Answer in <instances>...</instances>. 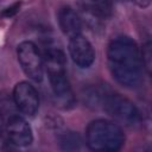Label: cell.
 Masks as SVG:
<instances>
[{"label":"cell","mask_w":152,"mask_h":152,"mask_svg":"<svg viewBox=\"0 0 152 152\" xmlns=\"http://www.w3.org/2000/svg\"><path fill=\"white\" fill-rule=\"evenodd\" d=\"M14 114H19V109L14 103L13 96L11 97L7 93L1 91L0 93V115L2 120L5 121L6 119H8Z\"/></svg>","instance_id":"cell-11"},{"label":"cell","mask_w":152,"mask_h":152,"mask_svg":"<svg viewBox=\"0 0 152 152\" xmlns=\"http://www.w3.org/2000/svg\"><path fill=\"white\" fill-rule=\"evenodd\" d=\"M44 68L49 77L52 94L59 104H63L64 108L74 106L75 99L74 94L66 77V61L65 55L62 49L56 46H46L43 58Z\"/></svg>","instance_id":"cell-2"},{"label":"cell","mask_w":152,"mask_h":152,"mask_svg":"<svg viewBox=\"0 0 152 152\" xmlns=\"http://www.w3.org/2000/svg\"><path fill=\"white\" fill-rule=\"evenodd\" d=\"M12 96L20 113H23L26 116L36 115L39 108V96L38 91L31 83L26 81L17 83L13 88Z\"/></svg>","instance_id":"cell-6"},{"label":"cell","mask_w":152,"mask_h":152,"mask_svg":"<svg viewBox=\"0 0 152 152\" xmlns=\"http://www.w3.org/2000/svg\"><path fill=\"white\" fill-rule=\"evenodd\" d=\"M141 58H142L144 65L147 68V71L150 72V70H151V44H150V42L145 45L144 51L141 53Z\"/></svg>","instance_id":"cell-12"},{"label":"cell","mask_w":152,"mask_h":152,"mask_svg":"<svg viewBox=\"0 0 152 152\" xmlns=\"http://www.w3.org/2000/svg\"><path fill=\"white\" fill-rule=\"evenodd\" d=\"M107 63L113 78L119 84L125 88H135L140 84L144 63L139 46L131 37L120 36L110 40Z\"/></svg>","instance_id":"cell-1"},{"label":"cell","mask_w":152,"mask_h":152,"mask_svg":"<svg viewBox=\"0 0 152 152\" xmlns=\"http://www.w3.org/2000/svg\"><path fill=\"white\" fill-rule=\"evenodd\" d=\"M59 145L63 150L76 151V150L81 148L82 139H81L80 134H77L76 132L66 131V132H63L59 135Z\"/></svg>","instance_id":"cell-10"},{"label":"cell","mask_w":152,"mask_h":152,"mask_svg":"<svg viewBox=\"0 0 152 152\" xmlns=\"http://www.w3.org/2000/svg\"><path fill=\"white\" fill-rule=\"evenodd\" d=\"M58 25L61 31L63 32V34H65L69 38L76 37L78 34H81L82 32V23H81V18L78 17L77 12L69 7H62L58 11Z\"/></svg>","instance_id":"cell-9"},{"label":"cell","mask_w":152,"mask_h":152,"mask_svg":"<svg viewBox=\"0 0 152 152\" xmlns=\"http://www.w3.org/2000/svg\"><path fill=\"white\" fill-rule=\"evenodd\" d=\"M86 140L90 150L96 152H114L122 147L125 134L122 128L107 119H96L88 124Z\"/></svg>","instance_id":"cell-3"},{"label":"cell","mask_w":152,"mask_h":152,"mask_svg":"<svg viewBox=\"0 0 152 152\" xmlns=\"http://www.w3.org/2000/svg\"><path fill=\"white\" fill-rule=\"evenodd\" d=\"M134 2L139 6V7H142V8H146L151 5V0H134Z\"/></svg>","instance_id":"cell-14"},{"label":"cell","mask_w":152,"mask_h":152,"mask_svg":"<svg viewBox=\"0 0 152 152\" xmlns=\"http://www.w3.org/2000/svg\"><path fill=\"white\" fill-rule=\"evenodd\" d=\"M17 56L25 75L34 82H40L44 76V63L37 45L31 40L21 42L17 48Z\"/></svg>","instance_id":"cell-5"},{"label":"cell","mask_w":152,"mask_h":152,"mask_svg":"<svg viewBox=\"0 0 152 152\" xmlns=\"http://www.w3.org/2000/svg\"><path fill=\"white\" fill-rule=\"evenodd\" d=\"M68 49L72 62L82 69L89 68L95 61V50L91 43L82 34L70 38Z\"/></svg>","instance_id":"cell-8"},{"label":"cell","mask_w":152,"mask_h":152,"mask_svg":"<svg viewBox=\"0 0 152 152\" xmlns=\"http://www.w3.org/2000/svg\"><path fill=\"white\" fill-rule=\"evenodd\" d=\"M19 8H20V2H15L8 7H6L2 12H1V15L5 17V18H11L13 15H15L18 12H19Z\"/></svg>","instance_id":"cell-13"},{"label":"cell","mask_w":152,"mask_h":152,"mask_svg":"<svg viewBox=\"0 0 152 152\" xmlns=\"http://www.w3.org/2000/svg\"><path fill=\"white\" fill-rule=\"evenodd\" d=\"M4 120H2V118H1V115H0V135H1V133H2V128H4Z\"/></svg>","instance_id":"cell-15"},{"label":"cell","mask_w":152,"mask_h":152,"mask_svg":"<svg viewBox=\"0 0 152 152\" xmlns=\"http://www.w3.org/2000/svg\"><path fill=\"white\" fill-rule=\"evenodd\" d=\"M8 140L17 146H27L33 140L31 126L19 114H14L4 121Z\"/></svg>","instance_id":"cell-7"},{"label":"cell","mask_w":152,"mask_h":152,"mask_svg":"<svg viewBox=\"0 0 152 152\" xmlns=\"http://www.w3.org/2000/svg\"><path fill=\"white\" fill-rule=\"evenodd\" d=\"M93 100L97 106H101L102 109L114 118L118 122L124 124L125 126H134L139 122V112L137 107L128 99L124 97L120 94L95 90L90 93Z\"/></svg>","instance_id":"cell-4"},{"label":"cell","mask_w":152,"mask_h":152,"mask_svg":"<svg viewBox=\"0 0 152 152\" xmlns=\"http://www.w3.org/2000/svg\"><path fill=\"white\" fill-rule=\"evenodd\" d=\"M90 1H94V2H100V1H102V0H90Z\"/></svg>","instance_id":"cell-16"}]
</instances>
